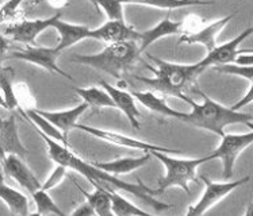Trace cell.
Wrapping results in <instances>:
<instances>
[{"mask_svg":"<svg viewBox=\"0 0 253 216\" xmlns=\"http://www.w3.org/2000/svg\"><path fill=\"white\" fill-rule=\"evenodd\" d=\"M10 69H1L0 72V92L3 95L5 104H7V109H19V102L16 98V93L12 87V82H11Z\"/></svg>","mask_w":253,"mask_h":216,"instance_id":"83f0119b","label":"cell"},{"mask_svg":"<svg viewBox=\"0 0 253 216\" xmlns=\"http://www.w3.org/2000/svg\"><path fill=\"white\" fill-rule=\"evenodd\" d=\"M61 18V12H56L50 18L45 19H34V21H21L11 23L4 27V36L10 41L21 42L26 46H36L37 36L41 34L42 31L53 27V23Z\"/></svg>","mask_w":253,"mask_h":216,"instance_id":"9c48e42d","label":"cell"},{"mask_svg":"<svg viewBox=\"0 0 253 216\" xmlns=\"http://www.w3.org/2000/svg\"><path fill=\"white\" fill-rule=\"evenodd\" d=\"M38 134L41 135V138L46 144L47 154L50 157V160L54 161L57 165H62L67 169L75 170V172L80 173L93 186H102V188L110 186L115 190L118 189L127 192L130 195H134L135 197H138L141 201H144L146 206L152 207L156 211H167L172 207L170 204H167V203H163V201L155 199L153 197L156 195L155 189L145 185L141 180L137 181V184L126 182V181L121 180L119 177H115V176L106 173L103 170L98 169L96 166H93L92 162L91 164L85 162L75 153H72L68 147L62 146L61 144H58L53 139L47 138L46 135L41 134V133H38Z\"/></svg>","mask_w":253,"mask_h":216,"instance_id":"6da1fadb","label":"cell"},{"mask_svg":"<svg viewBox=\"0 0 253 216\" xmlns=\"http://www.w3.org/2000/svg\"><path fill=\"white\" fill-rule=\"evenodd\" d=\"M150 155L160 161L166 169V175L159 180V188L155 189L156 195L163 193L169 188H181L184 192L190 193L188 184L192 181L198 182L197 169L202 164L210 161L209 155L202 158H175L159 151H152Z\"/></svg>","mask_w":253,"mask_h":216,"instance_id":"5b68a950","label":"cell"},{"mask_svg":"<svg viewBox=\"0 0 253 216\" xmlns=\"http://www.w3.org/2000/svg\"><path fill=\"white\" fill-rule=\"evenodd\" d=\"M0 147L5 155L14 154L23 158L29 154V150L23 146L18 134L15 115H11L7 119L0 118Z\"/></svg>","mask_w":253,"mask_h":216,"instance_id":"e0dca14e","label":"cell"},{"mask_svg":"<svg viewBox=\"0 0 253 216\" xmlns=\"http://www.w3.org/2000/svg\"><path fill=\"white\" fill-rule=\"evenodd\" d=\"M149 158L150 153H145L144 155H140V157H125V158L106 161V162H92V165L109 175L119 177V176L129 175L131 172L145 166L148 164Z\"/></svg>","mask_w":253,"mask_h":216,"instance_id":"d6986e66","label":"cell"},{"mask_svg":"<svg viewBox=\"0 0 253 216\" xmlns=\"http://www.w3.org/2000/svg\"><path fill=\"white\" fill-rule=\"evenodd\" d=\"M198 92L202 95L203 103H195L191 98L188 99L187 104H190L192 109L190 112L180 111L177 120L195 126L198 129L214 133L221 138L225 135V127L232 124H247L249 129H253L251 113L234 111L230 107H225L222 104L217 103L215 100L210 99L201 91Z\"/></svg>","mask_w":253,"mask_h":216,"instance_id":"7a4b0ae2","label":"cell"},{"mask_svg":"<svg viewBox=\"0 0 253 216\" xmlns=\"http://www.w3.org/2000/svg\"><path fill=\"white\" fill-rule=\"evenodd\" d=\"M203 184H205V190H203V195L201 196V199L192 204L188 211L184 216H203L207 211H210L212 207H215L222 201L227 195H230L233 190L237 189L238 186L247 184L251 177H243L237 181H223V182H215L211 181L210 179H207L206 176H201L199 177Z\"/></svg>","mask_w":253,"mask_h":216,"instance_id":"8992f818","label":"cell"},{"mask_svg":"<svg viewBox=\"0 0 253 216\" xmlns=\"http://www.w3.org/2000/svg\"><path fill=\"white\" fill-rule=\"evenodd\" d=\"M22 1H7L0 5V25L1 23H15L22 12Z\"/></svg>","mask_w":253,"mask_h":216,"instance_id":"f1b7e54d","label":"cell"},{"mask_svg":"<svg viewBox=\"0 0 253 216\" xmlns=\"http://www.w3.org/2000/svg\"><path fill=\"white\" fill-rule=\"evenodd\" d=\"M131 96L137 99L142 106L150 109L152 112H156L161 115V116H166V118H179V113L180 111H176L173 108H170L168 104L166 103L164 98H161L159 95H156L152 91L148 92H137V91H131Z\"/></svg>","mask_w":253,"mask_h":216,"instance_id":"603a6c76","label":"cell"},{"mask_svg":"<svg viewBox=\"0 0 253 216\" xmlns=\"http://www.w3.org/2000/svg\"><path fill=\"white\" fill-rule=\"evenodd\" d=\"M140 56L138 42H122V43L109 45L96 54L75 56L72 61L109 73L121 81L125 73L138 61Z\"/></svg>","mask_w":253,"mask_h":216,"instance_id":"277c9868","label":"cell"},{"mask_svg":"<svg viewBox=\"0 0 253 216\" xmlns=\"http://www.w3.org/2000/svg\"><path fill=\"white\" fill-rule=\"evenodd\" d=\"M29 216H42V215H40V214H38V212H33V214H29Z\"/></svg>","mask_w":253,"mask_h":216,"instance_id":"60d3db41","label":"cell"},{"mask_svg":"<svg viewBox=\"0 0 253 216\" xmlns=\"http://www.w3.org/2000/svg\"><path fill=\"white\" fill-rule=\"evenodd\" d=\"M137 5H145V7H155L160 10H175L181 7H190V5H209L212 4L210 1H163V3H135Z\"/></svg>","mask_w":253,"mask_h":216,"instance_id":"1f68e13d","label":"cell"},{"mask_svg":"<svg viewBox=\"0 0 253 216\" xmlns=\"http://www.w3.org/2000/svg\"><path fill=\"white\" fill-rule=\"evenodd\" d=\"M88 38L113 45V43H122V42H138L140 33L129 26L125 21H109L93 30L89 29Z\"/></svg>","mask_w":253,"mask_h":216,"instance_id":"7c38bea8","label":"cell"},{"mask_svg":"<svg viewBox=\"0 0 253 216\" xmlns=\"http://www.w3.org/2000/svg\"><path fill=\"white\" fill-rule=\"evenodd\" d=\"M236 14H232V15H227L222 19H218V21L212 22L210 25H207L206 27H202L199 30L192 31L190 34H183L180 36L179 41L181 43H190V45H194V43H199L202 46L206 47L207 53H210L217 46L215 43V39H217V36L223 30V27L226 26L229 22L232 21Z\"/></svg>","mask_w":253,"mask_h":216,"instance_id":"9a60e30c","label":"cell"},{"mask_svg":"<svg viewBox=\"0 0 253 216\" xmlns=\"http://www.w3.org/2000/svg\"><path fill=\"white\" fill-rule=\"evenodd\" d=\"M0 107H4L5 109H7V104H5L4 99H3V95H1V92H0Z\"/></svg>","mask_w":253,"mask_h":216,"instance_id":"f35d334b","label":"cell"},{"mask_svg":"<svg viewBox=\"0 0 253 216\" xmlns=\"http://www.w3.org/2000/svg\"><path fill=\"white\" fill-rule=\"evenodd\" d=\"M19 111H21L22 116L30 122L31 126L36 129L37 133L46 135L47 138L53 139V141H56L58 144H61L62 146L68 147V139L61 134V131L57 127H54L52 123H49L46 119L42 118L41 115H38L34 108H27L26 111H23V109L19 108Z\"/></svg>","mask_w":253,"mask_h":216,"instance_id":"7402d4cb","label":"cell"},{"mask_svg":"<svg viewBox=\"0 0 253 216\" xmlns=\"http://www.w3.org/2000/svg\"><path fill=\"white\" fill-rule=\"evenodd\" d=\"M253 142V131L249 130L244 134H225L221 144L211 154H209L210 161L221 160L223 165V179L229 181L232 179L234 164L237 157L244 150H247Z\"/></svg>","mask_w":253,"mask_h":216,"instance_id":"52a82bcc","label":"cell"},{"mask_svg":"<svg viewBox=\"0 0 253 216\" xmlns=\"http://www.w3.org/2000/svg\"><path fill=\"white\" fill-rule=\"evenodd\" d=\"M10 39L8 38H5L3 34H0V72H1V64L5 60V54H7V50H8V47H10Z\"/></svg>","mask_w":253,"mask_h":216,"instance_id":"d590c367","label":"cell"},{"mask_svg":"<svg viewBox=\"0 0 253 216\" xmlns=\"http://www.w3.org/2000/svg\"><path fill=\"white\" fill-rule=\"evenodd\" d=\"M3 169L11 179L16 181L19 185L26 189L30 195L34 192L41 189V182L37 179V176L33 173V170L27 166V164L23 162L21 157L14 154L5 155V158L1 161Z\"/></svg>","mask_w":253,"mask_h":216,"instance_id":"4fadbf2b","label":"cell"},{"mask_svg":"<svg viewBox=\"0 0 253 216\" xmlns=\"http://www.w3.org/2000/svg\"><path fill=\"white\" fill-rule=\"evenodd\" d=\"M100 87H103V89L106 92L109 93V96L111 98L114 103V107L121 109L124 115L127 118V120L130 122V124L133 126V129L138 130L141 127L140 124V111L135 106V99L131 96V93H129L125 89H121V88H115L113 85H110L109 82H106L104 80H100L99 81Z\"/></svg>","mask_w":253,"mask_h":216,"instance_id":"5bb4252c","label":"cell"},{"mask_svg":"<svg viewBox=\"0 0 253 216\" xmlns=\"http://www.w3.org/2000/svg\"><path fill=\"white\" fill-rule=\"evenodd\" d=\"M67 168L65 166H62V165H57L56 168L53 169V172L50 173V176L47 177L46 181L43 182L41 185L42 190H50L53 188H56L57 185H60L62 182V180L65 179V176H67Z\"/></svg>","mask_w":253,"mask_h":216,"instance_id":"d6a6232c","label":"cell"},{"mask_svg":"<svg viewBox=\"0 0 253 216\" xmlns=\"http://www.w3.org/2000/svg\"><path fill=\"white\" fill-rule=\"evenodd\" d=\"M244 216H253V207H252V204L247 207V211H245Z\"/></svg>","mask_w":253,"mask_h":216,"instance_id":"74e56055","label":"cell"},{"mask_svg":"<svg viewBox=\"0 0 253 216\" xmlns=\"http://www.w3.org/2000/svg\"><path fill=\"white\" fill-rule=\"evenodd\" d=\"M0 200L4 203L11 214L18 216H29V199L15 188L4 181V176L0 169Z\"/></svg>","mask_w":253,"mask_h":216,"instance_id":"44dd1931","label":"cell"},{"mask_svg":"<svg viewBox=\"0 0 253 216\" xmlns=\"http://www.w3.org/2000/svg\"><path fill=\"white\" fill-rule=\"evenodd\" d=\"M73 91L78 93L80 98L83 99V103H85L88 107L95 108H115L109 93L104 89H100L98 87L91 88H73Z\"/></svg>","mask_w":253,"mask_h":216,"instance_id":"484cf974","label":"cell"},{"mask_svg":"<svg viewBox=\"0 0 253 216\" xmlns=\"http://www.w3.org/2000/svg\"><path fill=\"white\" fill-rule=\"evenodd\" d=\"M253 82L252 84H249V87H248V92H247V95L244 96V99H241L238 103H236L233 107H230L232 109H234V111H240V108H243L245 107L247 104L249 103H252V100H253Z\"/></svg>","mask_w":253,"mask_h":216,"instance_id":"e575fe53","label":"cell"},{"mask_svg":"<svg viewBox=\"0 0 253 216\" xmlns=\"http://www.w3.org/2000/svg\"><path fill=\"white\" fill-rule=\"evenodd\" d=\"M75 129H79L87 133V134L92 135L95 138H99L104 141V142H109V144H117L121 147H126V149H133V150H140V151H145V153H152V151H159V153H176L179 150L176 149H169V147H164V146H159V144H150V142H145V141H140V139H134L129 137V135L119 134V133H114L110 130H102L96 129V127H91L87 124H80L78 123L75 126Z\"/></svg>","mask_w":253,"mask_h":216,"instance_id":"ba28073f","label":"cell"},{"mask_svg":"<svg viewBox=\"0 0 253 216\" xmlns=\"http://www.w3.org/2000/svg\"><path fill=\"white\" fill-rule=\"evenodd\" d=\"M33 200L37 206V212L42 216L47 215H57V216H65V214L61 211V208L57 206L50 195L46 190H37L33 193Z\"/></svg>","mask_w":253,"mask_h":216,"instance_id":"4316f807","label":"cell"},{"mask_svg":"<svg viewBox=\"0 0 253 216\" xmlns=\"http://www.w3.org/2000/svg\"><path fill=\"white\" fill-rule=\"evenodd\" d=\"M233 64L240 65V67H252V53H248V54H240V56L234 60Z\"/></svg>","mask_w":253,"mask_h":216,"instance_id":"8d00e7d4","label":"cell"},{"mask_svg":"<svg viewBox=\"0 0 253 216\" xmlns=\"http://www.w3.org/2000/svg\"><path fill=\"white\" fill-rule=\"evenodd\" d=\"M53 29H56L60 34V42L56 46L58 52H62L68 47L76 45L78 42L87 39L88 33H89V29L87 26L62 22L60 18L53 23Z\"/></svg>","mask_w":253,"mask_h":216,"instance_id":"ffe728a7","label":"cell"},{"mask_svg":"<svg viewBox=\"0 0 253 216\" xmlns=\"http://www.w3.org/2000/svg\"><path fill=\"white\" fill-rule=\"evenodd\" d=\"M183 29H184V22L172 21L169 18V14H168L156 26L144 31V33H140V41H138L140 52L144 53L145 49H148L152 43H155L156 41H159L161 38L181 34Z\"/></svg>","mask_w":253,"mask_h":216,"instance_id":"ac0fdd59","label":"cell"},{"mask_svg":"<svg viewBox=\"0 0 253 216\" xmlns=\"http://www.w3.org/2000/svg\"><path fill=\"white\" fill-rule=\"evenodd\" d=\"M102 188V186H100ZM103 189L107 192V195L111 201V210H113L114 216H153L145 210H141L140 207L134 206L130 203L124 196H121L115 189L110 186H103Z\"/></svg>","mask_w":253,"mask_h":216,"instance_id":"cb8c5ba5","label":"cell"},{"mask_svg":"<svg viewBox=\"0 0 253 216\" xmlns=\"http://www.w3.org/2000/svg\"><path fill=\"white\" fill-rule=\"evenodd\" d=\"M253 33L252 27H249L248 30L243 31L241 34H238L236 38H233L232 41L226 42L223 45L215 46L211 52L207 53V56L205 58H202L201 61L198 62V65L203 69H206L209 67H222V65H227V64H233L234 60L237 58L240 54H248L252 53L251 49H238V46L243 43L248 36Z\"/></svg>","mask_w":253,"mask_h":216,"instance_id":"30bf717a","label":"cell"},{"mask_svg":"<svg viewBox=\"0 0 253 216\" xmlns=\"http://www.w3.org/2000/svg\"><path fill=\"white\" fill-rule=\"evenodd\" d=\"M71 216H96L93 212L92 207L88 204L87 201L82 203L80 206L71 214Z\"/></svg>","mask_w":253,"mask_h":216,"instance_id":"836d02e7","label":"cell"},{"mask_svg":"<svg viewBox=\"0 0 253 216\" xmlns=\"http://www.w3.org/2000/svg\"><path fill=\"white\" fill-rule=\"evenodd\" d=\"M87 108V104L80 103L76 107L69 108L65 111H43V109H37V108L34 109L38 115H41L42 118L46 119L49 123H52L54 127L60 130L61 134L68 139V133L75 129V126L78 124V120L85 112Z\"/></svg>","mask_w":253,"mask_h":216,"instance_id":"2e32d148","label":"cell"},{"mask_svg":"<svg viewBox=\"0 0 253 216\" xmlns=\"http://www.w3.org/2000/svg\"><path fill=\"white\" fill-rule=\"evenodd\" d=\"M4 158H5V153H4V151H3V149L0 147V162L4 160Z\"/></svg>","mask_w":253,"mask_h":216,"instance_id":"ab89813d","label":"cell"},{"mask_svg":"<svg viewBox=\"0 0 253 216\" xmlns=\"http://www.w3.org/2000/svg\"><path fill=\"white\" fill-rule=\"evenodd\" d=\"M60 53L61 52H58L56 47L26 46V49L16 50L12 54H10V56H5V58H15V60L31 62V64H34L37 67L45 69V71L58 73V74H61L62 77L73 81V78L57 65V60L60 57Z\"/></svg>","mask_w":253,"mask_h":216,"instance_id":"8fae6325","label":"cell"},{"mask_svg":"<svg viewBox=\"0 0 253 216\" xmlns=\"http://www.w3.org/2000/svg\"><path fill=\"white\" fill-rule=\"evenodd\" d=\"M98 8L103 10L106 15L111 22H119L125 21L124 16V7L125 3H118V1H99V3H93Z\"/></svg>","mask_w":253,"mask_h":216,"instance_id":"f546056e","label":"cell"},{"mask_svg":"<svg viewBox=\"0 0 253 216\" xmlns=\"http://www.w3.org/2000/svg\"><path fill=\"white\" fill-rule=\"evenodd\" d=\"M152 61L156 64V68L149 67L148 69L155 74V77H141V76H134L137 81L142 82L146 87L153 89L156 92H160L163 95H169L173 98H177L183 100L184 103L188 102V99L184 95V89L188 85L195 82L197 77L201 74L205 69L201 68L197 64H173V62L164 61L160 58L148 54Z\"/></svg>","mask_w":253,"mask_h":216,"instance_id":"3957f363","label":"cell"},{"mask_svg":"<svg viewBox=\"0 0 253 216\" xmlns=\"http://www.w3.org/2000/svg\"><path fill=\"white\" fill-rule=\"evenodd\" d=\"M214 69L219 73H226V74H233V76H238V77L247 78V80L249 81V84H252L253 82L252 67H240V65H232V64H227V65H222V67H215Z\"/></svg>","mask_w":253,"mask_h":216,"instance_id":"4dcf8cb0","label":"cell"},{"mask_svg":"<svg viewBox=\"0 0 253 216\" xmlns=\"http://www.w3.org/2000/svg\"><path fill=\"white\" fill-rule=\"evenodd\" d=\"M78 186V189L85 196V199H87V203L89 206L92 207L93 212H95V215L96 216H114L113 210H111V201H110V197L107 195V192L103 189V188H100V186H93L95 190L93 192H87V190H84L83 188H80V186L76 184Z\"/></svg>","mask_w":253,"mask_h":216,"instance_id":"d4e9b609","label":"cell"}]
</instances>
